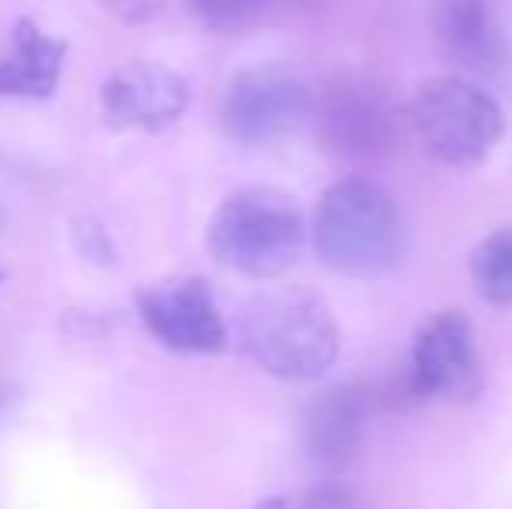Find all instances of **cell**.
I'll return each mask as SVG.
<instances>
[{
	"label": "cell",
	"mask_w": 512,
	"mask_h": 509,
	"mask_svg": "<svg viewBox=\"0 0 512 509\" xmlns=\"http://www.w3.org/2000/svg\"><path fill=\"white\" fill-rule=\"evenodd\" d=\"M429 32L436 53L457 70L478 77H492L506 70V28L488 0H432Z\"/></svg>",
	"instance_id": "10"
},
{
	"label": "cell",
	"mask_w": 512,
	"mask_h": 509,
	"mask_svg": "<svg viewBox=\"0 0 512 509\" xmlns=\"http://www.w3.org/2000/svg\"><path fill=\"white\" fill-rule=\"evenodd\" d=\"M300 509H356V496H352L345 485L338 482H324L314 492H307Z\"/></svg>",
	"instance_id": "14"
},
{
	"label": "cell",
	"mask_w": 512,
	"mask_h": 509,
	"mask_svg": "<svg viewBox=\"0 0 512 509\" xmlns=\"http://www.w3.org/2000/svg\"><path fill=\"white\" fill-rule=\"evenodd\" d=\"M255 4H262V0H192V7L206 18H234Z\"/></svg>",
	"instance_id": "16"
},
{
	"label": "cell",
	"mask_w": 512,
	"mask_h": 509,
	"mask_svg": "<svg viewBox=\"0 0 512 509\" xmlns=\"http://www.w3.org/2000/svg\"><path fill=\"white\" fill-rule=\"evenodd\" d=\"M0 279H4V269H0Z\"/></svg>",
	"instance_id": "18"
},
{
	"label": "cell",
	"mask_w": 512,
	"mask_h": 509,
	"mask_svg": "<svg viewBox=\"0 0 512 509\" xmlns=\"http://www.w3.org/2000/svg\"><path fill=\"white\" fill-rule=\"evenodd\" d=\"M192 102V88L182 74L164 63L136 60L119 67L102 84V112L115 129H161L175 126Z\"/></svg>",
	"instance_id": "9"
},
{
	"label": "cell",
	"mask_w": 512,
	"mask_h": 509,
	"mask_svg": "<svg viewBox=\"0 0 512 509\" xmlns=\"http://www.w3.org/2000/svg\"><path fill=\"white\" fill-rule=\"evenodd\" d=\"M370 422V391L363 387H335L310 401L304 415L307 457L321 471H345L363 447Z\"/></svg>",
	"instance_id": "11"
},
{
	"label": "cell",
	"mask_w": 512,
	"mask_h": 509,
	"mask_svg": "<svg viewBox=\"0 0 512 509\" xmlns=\"http://www.w3.org/2000/svg\"><path fill=\"white\" fill-rule=\"evenodd\" d=\"M411 123L418 140L436 161L450 168H478L502 140V109L492 95L471 81L439 77L418 88L411 102Z\"/></svg>",
	"instance_id": "4"
},
{
	"label": "cell",
	"mask_w": 512,
	"mask_h": 509,
	"mask_svg": "<svg viewBox=\"0 0 512 509\" xmlns=\"http://www.w3.org/2000/svg\"><path fill=\"white\" fill-rule=\"evenodd\" d=\"M140 318L157 342L175 353H220L227 346V325L206 279L182 276L136 293Z\"/></svg>",
	"instance_id": "7"
},
{
	"label": "cell",
	"mask_w": 512,
	"mask_h": 509,
	"mask_svg": "<svg viewBox=\"0 0 512 509\" xmlns=\"http://www.w3.org/2000/svg\"><path fill=\"white\" fill-rule=\"evenodd\" d=\"M67 42L46 35L32 18L14 21V42L7 60H0V95L49 98L60 84Z\"/></svg>",
	"instance_id": "12"
},
{
	"label": "cell",
	"mask_w": 512,
	"mask_h": 509,
	"mask_svg": "<svg viewBox=\"0 0 512 509\" xmlns=\"http://www.w3.org/2000/svg\"><path fill=\"white\" fill-rule=\"evenodd\" d=\"M471 276L488 304H512V227L488 234L471 252Z\"/></svg>",
	"instance_id": "13"
},
{
	"label": "cell",
	"mask_w": 512,
	"mask_h": 509,
	"mask_svg": "<svg viewBox=\"0 0 512 509\" xmlns=\"http://www.w3.org/2000/svg\"><path fill=\"white\" fill-rule=\"evenodd\" d=\"M317 140L342 161H377L394 143V109L373 81L342 74L321 84L310 105Z\"/></svg>",
	"instance_id": "5"
},
{
	"label": "cell",
	"mask_w": 512,
	"mask_h": 509,
	"mask_svg": "<svg viewBox=\"0 0 512 509\" xmlns=\"http://www.w3.org/2000/svg\"><path fill=\"white\" fill-rule=\"evenodd\" d=\"M286 506H290V503H286L283 496H276V499H262V503H255L251 509H286Z\"/></svg>",
	"instance_id": "17"
},
{
	"label": "cell",
	"mask_w": 512,
	"mask_h": 509,
	"mask_svg": "<svg viewBox=\"0 0 512 509\" xmlns=\"http://www.w3.org/2000/svg\"><path fill=\"white\" fill-rule=\"evenodd\" d=\"M77 245H81V252L88 255V258H95V262L115 265V248H112V241H108L105 227L77 224Z\"/></svg>",
	"instance_id": "15"
},
{
	"label": "cell",
	"mask_w": 512,
	"mask_h": 509,
	"mask_svg": "<svg viewBox=\"0 0 512 509\" xmlns=\"http://www.w3.org/2000/svg\"><path fill=\"white\" fill-rule=\"evenodd\" d=\"M408 384L415 398L471 401L481 391V363L464 314L443 311L418 328Z\"/></svg>",
	"instance_id": "8"
},
{
	"label": "cell",
	"mask_w": 512,
	"mask_h": 509,
	"mask_svg": "<svg viewBox=\"0 0 512 509\" xmlns=\"http://www.w3.org/2000/svg\"><path fill=\"white\" fill-rule=\"evenodd\" d=\"M241 346L262 370L286 381L321 377L338 356V325L307 290H269L237 314Z\"/></svg>",
	"instance_id": "1"
},
{
	"label": "cell",
	"mask_w": 512,
	"mask_h": 509,
	"mask_svg": "<svg viewBox=\"0 0 512 509\" xmlns=\"http://www.w3.org/2000/svg\"><path fill=\"white\" fill-rule=\"evenodd\" d=\"M401 213L370 178H342L324 189L314 210V248L342 276H380L401 255Z\"/></svg>",
	"instance_id": "2"
},
{
	"label": "cell",
	"mask_w": 512,
	"mask_h": 509,
	"mask_svg": "<svg viewBox=\"0 0 512 509\" xmlns=\"http://www.w3.org/2000/svg\"><path fill=\"white\" fill-rule=\"evenodd\" d=\"M314 95L293 70L251 67L230 81L223 98V126L241 143H269L310 119Z\"/></svg>",
	"instance_id": "6"
},
{
	"label": "cell",
	"mask_w": 512,
	"mask_h": 509,
	"mask_svg": "<svg viewBox=\"0 0 512 509\" xmlns=\"http://www.w3.org/2000/svg\"><path fill=\"white\" fill-rule=\"evenodd\" d=\"M304 248V213L279 189H237L209 220V252L251 279H276Z\"/></svg>",
	"instance_id": "3"
}]
</instances>
